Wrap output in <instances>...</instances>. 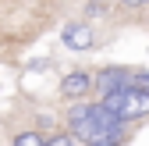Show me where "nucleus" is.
Instances as JSON below:
<instances>
[{
    "label": "nucleus",
    "mask_w": 149,
    "mask_h": 146,
    "mask_svg": "<svg viewBox=\"0 0 149 146\" xmlns=\"http://www.w3.org/2000/svg\"><path fill=\"white\" fill-rule=\"evenodd\" d=\"M14 146H46L39 135H36V132H22V135H18L14 139Z\"/></svg>",
    "instance_id": "423d86ee"
},
{
    "label": "nucleus",
    "mask_w": 149,
    "mask_h": 146,
    "mask_svg": "<svg viewBox=\"0 0 149 146\" xmlns=\"http://www.w3.org/2000/svg\"><path fill=\"white\" fill-rule=\"evenodd\" d=\"M132 82H135V86H139V89H146V93H149V71H142V75H135V79H132Z\"/></svg>",
    "instance_id": "6e6552de"
},
{
    "label": "nucleus",
    "mask_w": 149,
    "mask_h": 146,
    "mask_svg": "<svg viewBox=\"0 0 149 146\" xmlns=\"http://www.w3.org/2000/svg\"><path fill=\"white\" fill-rule=\"evenodd\" d=\"M92 89V79H89V71H71V75L61 82V93L68 96V100H78V96H85Z\"/></svg>",
    "instance_id": "20e7f679"
},
{
    "label": "nucleus",
    "mask_w": 149,
    "mask_h": 146,
    "mask_svg": "<svg viewBox=\"0 0 149 146\" xmlns=\"http://www.w3.org/2000/svg\"><path fill=\"white\" fill-rule=\"evenodd\" d=\"M96 86L103 89V93H110V89H117V86H128V71L124 68H107L103 75L96 79Z\"/></svg>",
    "instance_id": "39448f33"
},
{
    "label": "nucleus",
    "mask_w": 149,
    "mask_h": 146,
    "mask_svg": "<svg viewBox=\"0 0 149 146\" xmlns=\"http://www.w3.org/2000/svg\"><path fill=\"white\" fill-rule=\"evenodd\" d=\"M128 7H142V4H149V0H124Z\"/></svg>",
    "instance_id": "1a4fd4ad"
},
{
    "label": "nucleus",
    "mask_w": 149,
    "mask_h": 146,
    "mask_svg": "<svg viewBox=\"0 0 149 146\" xmlns=\"http://www.w3.org/2000/svg\"><path fill=\"white\" fill-rule=\"evenodd\" d=\"M103 107L114 118H121V121H135V118L149 114V93L139 89L135 82L132 86H117V89H110V93H103Z\"/></svg>",
    "instance_id": "f03ea898"
},
{
    "label": "nucleus",
    "mask_w": 149,
    "mask_h": 146,
    "mask_svg": "<svg viewBox=\"0 0 149 146\" xmlns=\"http://www.w3.org/2000/svg\"><path fill=\"white\" fill-rule=\"evenodd\" d=\"M68 121H71L74 139H82L89 146H117V142H124V121L114 118L103 103H78V107H71Z\"/></svg>",
    "instance_id": "f257e3e1"
},
{
    "label": "nucleus",
    "mask_w": 149,
    "mask_h": 146,
    "mask_svg": "<svg viewBox=\"0 0 149 146\" xmlns=\"http://www.w3.org/2000/svg\"><path fill=\"white\" fill-rule=\"evenodd\" d=\"M46 146H74V135H53Z\"/></svg>",
    "instance_id": "0eeeda50"
},
{
    "label": "nucleus",
    "mask_w": 149,
    "mask_h": 146,
    "mask_svg": "<svg viewBox=\"0 0 149 146\" xmlns=\"http://www.w3.org/2000/svg\"><path fill=\"white\" fill-rule=\"evenodd\" d=\"M64 46H71V50H89L92 46V29L85 22H71L64 29Z\"/></svg>",
    "instance_id": "7ed1b4c3"
}]
</instances>
